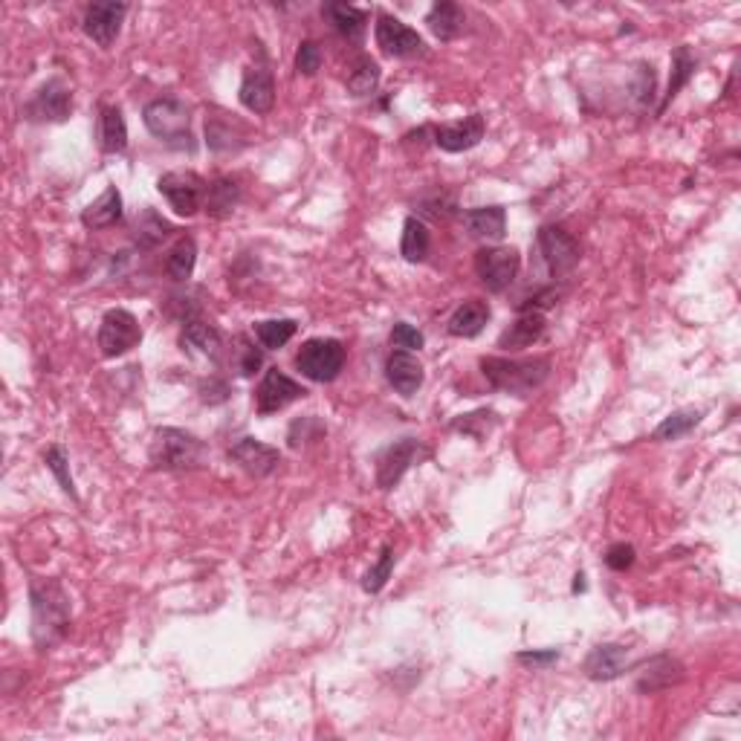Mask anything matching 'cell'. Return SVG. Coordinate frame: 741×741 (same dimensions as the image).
<instances>
[{
	"mask_svg": "<svg viewBox=\"0 0 741 741\" xmlns=\"http://www.w3.org/2000/svg\"><path fill=\"white\" fill-rule=\"evenodd\" d=\"M29 608H32V640L41 649H50L70 629V597L58 579L35 577L29 582Z\"/></svg>",
	"mask_w": 741,
	"mask_h": 741,
	"instance_id": "cell-1",
	"label": "cell"
},
{
	"mask_svg": "<svg viewBox=\"0 0 741 741\" xmlns=\"http://www.w3.org/2000/svg\"><path fill=\"white\" fill-rule=\"evenodd\" d=\"M481 374L495 391L527 397L536 388H542L550 377L548 357L530 359H507V357H484L481 359Z\"/></svg>",
	"mask_w": 741,
	"mask_h": 741,
	"instance_id": "cell-2",
	"label": "cell"
},
{
	"mask_svg": "<svg viewBox=\"0 0 741 741\" xmlns=\"http://www.w3.org/2000/svg\"><path fill=\"white\" fill-rule=\"evenodd\" d=\"M209 449L200 438H194L186 429H174L165 426L154 432V440L148 446V461L154 469H165V472H183V469L203 467Z\"/></svg>",
	"mask_w": 741,
	"mask_h": 741,
	"instance_id": "cell-3",
	"label": "cell"
},
{
	"mask_svg": "<svg viewBox=\"0 0 741 741\" xmlns=\"http://www.w3.org/2000/svg\"><path fill=\"white\" fill-rule=\"evenodd\" d=\"M142 122L151 131V137L160 139L168 148L177 151H194L192 137V113L180 99H154L142 110Z\"/></svg>",
	"mask_w": 741,
	"mask_h": 741,
	"instance_id": "cell-4",
	"label": "cell"
},
{
	"mask_svg": "<svg viewBox=\"0 0 741 741\" xmlns=\"http://www.w3.org/2000/svg\"><path fill=\"white\" fill-rule=\"evenodd\" d=\"M296 368L313 383H333L345 368V345L325 336L307 339L296 354Z\"/></svg>",
	"mask_w": 741,
	"mask_h": 741,
	"instance_id": "cell-5",
	"label": "cell"
},
{
	"mask_svg": "<svg viewBox=\"0 0 741 741\" xmlns=\"http://www.w3.org/2000/svg\"><path fill=\"white\" fill-rule=\"evenodd\" d=\"M139 342H142V328H139L137 316L131 310L113 307L102 316V325H99V351H102V357H125L128 351L137 348Z\"/></svg>",
	"mask_w": 741,
	"mask_h": 741,
	"instance_id": "cell-6",
	"label": "cell"
},
{
	"mask_svg": "<svg viewBox=\"0 0 741 741\" xmlns=\"http://www.w3.org/2000/svg\"><path fill=\"white\" fill-rule=\"evenodd\" d=\"M522 270V255L516 247H484L475 255V273L490 293H504Z\"/></svg>",
	"mask_w": 741,
	"mask_h": 741,
	"instance_id": "cell-7",
	"label": "cell"
},
{
	"mask_svg": "<svg viewBox=\"0 0 741 741\" xmlns=\"http://www.w3.org/2000/svg\"><path fill=\"white\" fill-rule=\"evenodd\" d=\"M536 244H539V252L548 264V270L553 278H562V275L574 273L582 258V249H579V241L562 226L556 223H548L539 229L536 235Z\"/></svg>",
	"mask_w": 741,
	"mask_h": 741,
	"instance_id": "cell-8",
	"label": "cell"
},
{
	"mask_svg": "<svg viewBox=\"0 0 741 741\" xmlns=\"http://www.w3.org/2000/svg\"><path fill=\"white\" fill-rule=\"evenodd\" d=\"M157 189H160V194H165V200L171 203V209L180 218H192V215H197V209H203L209 186L194 171H168L157 180Z\"/></svg>",
	"mask_w": 741,
	"mask_h": 741,
	"instance_id": "cell-9",
	"label": "cell"
},
{
	"mask_svg": "<svg viewBox=\"0 0 741 741\" xmlns=\"http://www.w3.org/2000/svg\"><path fill=\"white\" fill-rule=\"evenodd\" d=\"M423 458H429V449L417 438H403L391 446H385L377 455V487L380 490H394L400 484V478L420 464Z\"/></svg>",
	"mask_w": 741,
	"mask_h": 741,
	"instance_id": "cell-10",
	"label": "cell"
},
{
	"mask_svg": "<svg viewBox=\"0 0 741 741\" xmlns=\"http://www.w3.org/2000/svg\"><path fill=\"white\" fill-rule=\"evenodd\" d=\"M374 35H377V47L388 58H423L426 55V41L412 27H406L400 18H394V15L380 12Z\"/></svg>",
	"mask_w": 741,
	"mask_h": 741,
	"instance_id": "cell-11",
	"label": "cell"
},
{
	"mask_svg": "<svg viewBox=\"0 0 741 741\" xmlns=\"http://www.w3.org/2000/svg\"><path fill=\"white\" fill-rule=\"evenodd\" d=\"M302 397H307L304 385L296 383L293 377H287L284 371L270 368L255 391V409H258V414H275L287 409L290 403L302 400Z\"/></svg>",
	"mask_w": 741,
	"mask_h": 741,
	"instance_id": "cell-12",
	"label": "cell"
},
{
	"mask_svg": "<svg viewBox=\"0 0 741 741\" xmlns=\"http://www.w3.org/2000/svg\"><path fill=\"white\" fill-rule=\"evenodd\" d=\"M73 113V90L61 79H50L29 99L27 119L32 122H64Z\"/></svg>",
	"mask_w": 741,
	"mask_h": 741,
	"instance_id": "cell-13",
	"label": "cell"
},
{
	"mask_svg": "<svg viewBox=\"0 0 741 741\" xmlns=\"http://www.w3.org/2000/svg\"><path fill=\"white\" fill-rule=\"evenodd\" d=\"M128 15V6L125 3H90L87 12H84V35L90 41H96L99 47L108 50L110 44L119 38V29H122V21Z\"/></svg>",
	"mask_w": 741,
	"mask_h": 741,
	"instance_id": "cell-14",
	"label": "cell"
},
{
	"mask_svg": "<svg viewBox=\"0 0 741 741\" xmlns=\"http://www.w3.org/2000/svg\"><path fill=\"white\" fill-rule=\"evenodd\" d=\"M229 458L252 478H267L281 464V452L255 438H241L229 446Z\"/></svg>",
	"mask_w": 741,
	"mask_h": 741,
	"instance_id": "cell-15",
	"label": "cell"
},
{
	"mask_svg": "<svg viewBox=\"0 0 741 741\" xmlns=\"http://www.w3.org/2000/svg\"><path fill=\"white\" fill-rule=\"evenodd\" d=\"M487 134V122L481 113H472L464 122H449V125H435L432 128V137L440 151H449V154H461L475 148Z\"/></svg>",
	"mask_w": 741,
	"mask_h": 741,
	"instance_id": "cell-16",
	"label": "cell"
},
{
	"mask_svg": "<svg viewBox=\"0 0 741 741\" xmlns=\"http://www.w3.org/2000/svg\"><path fill=\"white\" fill-rule=\"evenodd\" d=\"M241 105L249 110V113H270L275 105V79L273 70L267 64H255L244 73V82H241V93H238Z\"/></svg>",
	"mask_w": 741,
	"mask_h": 741,
	"instance_id": "cell-17",
	"label": "cell"
},
{
	"mask_svg": "<svg viewBox=\"0 0 741 741\" xmlns=\"http://www.w3.org/2000/svg\"><path fill=\"white\" fill-rule=\"evenodd\" d=\"M629 666V649L623 643H600L582 663V672L591 681H614Z\"/></svg>",
	"mask_w": 741,
	"mask_h": 741,
	"instance_id": "cell-18",
	"label": "cell"
},
{
	"mask_svg": "<svg viewBox=\"0 0 741 741\" xmlns=\"http://www.w3.org/2000/svg\"><path fill=\"white\" fill-rule=\"evenodd\" d=\"M385 380L397 394L412 397L423 385V365L412 351H391V357L385 359Z\"/></svg>",
	"mask_w": 741,
	"mask_h": 741,
	"instance_id": "cell-19",
	"label": "cell"
},
{
	"mask_svg": "<svg viewBox=\"0 0 741 741\" xmlns=\"http://www.w3.org/2000/svg\"><path fill=\"white\" fill-rule=\"evenodd\" d=\"M545 328H548L545 313H536V310L519 313V319L498 336V348H504V351H524V348L536 345L545 336Z\"/></svg>",
	"mask_w": 741,
	"mask_h": 741,
	"instance_id": "cell-20",
	"label": "cell"
},
{
	"mask_svg": "<svg viewBox=\"0 0 741 741\" xmlns=\"http://www.w3.org/2000/svg\"><path fill=\"white\" fill-rule=\"evenodd\" d=\"M96 137H99V148L105 154H122L128 148V125H125V116H122L119 105H102L99 108Z\"/></svg>",
	"mask_w": 741,
	"mask_h": 741,
	"instance_id": "cell-21",
	"label": "cell"
},
{
	"mask_svg": "<svg viewBox=\"0 0 741 741\" xmlns=\"http://www.w3.org/2000/svg\"><path fill=\"white\" fill-rule=\"evenodd\" d=\"M322 18H328L330 27L336 29L342 38H348V41H362L365 24H368V12L351 6V3H325L322 6Z\"/></svg>",
	"mask_w": 741,
	"mask_h": 741,
	"instance_id": "cell-22",
	"label": "cell"
},
{
	"mask_svg": "<svg viewBox=\"0 0 741 741\" xmlns=\"http://www.w3.org/2000/svg\"><path fill=\"white\" fill-rule=\"evenodd\" d=\"M122 192L116 186H108L87 209L82 212V223L87 229H110L122 220Z\"/></svg>",
	"mask_w": 741,
	"mask_h": 741,
	"instance_id": "cell-23",
	"label": "cell"
},
{
	"mask_svg": "<svg viewBox=\"0 0 741 741\" xmlns=\"http://www.w3.org/2000/svg\"><path fill=\"white\" fill-rule=\"evenodd\" d=\"M464 226L469 235L484 238V241H501L507 232V212L504 206H478L464 215Z\"/></svg>",
	"mask_w": 741,
	"mask_h": 741,
	"instance_id": "cell-24",
	"label": "cell"
},
{
	"mask_svg": "<svg viewBox=\"0 0 741 741\" xmlns=\"http://www.w3.org/2000/svg\"><path fill=\"white\" fill-rule=\"evenodd\" d=\"M487 322H490V304L481 302V299H467L464 304H458V310L452 313L449 333L458 336V339H475Z\"/></svg>",
	"mask_w": 741,
	"mask_h": 741,
	"instance_id": "cell-25",
	"label": "cell"
},
{
	"mask_svg": "<svg viewBox=\"0 0 741 741\" xmlns=\"http://www.w3.org/2000/svg\"><path fill=\"white\" fill-rule=\"evenodd\" d=\"M681 681H684V666L675 658L660 655V658L646 663V672H640V678H637V689L640 692H660V689H669Z\"/></svg>",
	"mask_w": 741,
	"mask_h": 741,
	"instance_id": "cell-26",
	"label": "cell"
},
{
	"mask_svg": "<svg viewBox=\"0 0 741 741\" xmlns=\"http://www.w3.org/2000/svg\"><path fill=\"white\" fill-rule=\"evenodd\" d=\"M426 24H429L435 38H440V41H452V38H458V35L464 32L467 15H464V9H461L458 3L440 0V3H435V6L429 9Z\"/></svg>",
	"mask_w": 741,
	"mask_h": 741,
	"instance_id": "cell-27",
	"label": "cell"
},
{
	"mask_svg": "<svg viewBox=\"0 0 741 741\" xmlns=\"http://www.w3.org/2000/svg\"><path fill=\"white\" fill-rule=\"evenodd\" d=\"M238 203H241V186H238L232 177H218V180L209 183V189H206L203 209L209 212V218L223 220L235 212Z\"/></svg>",
	"mask_w": 741,
	"mask_h": 741,
	"instance_id": "cell-28",
	"label": "cell"
},
{
	"mask_svg": "<svg viewBox=\"0 0 741 741\" xmlns=\"http://www.w3.org/2000/svg\"><path fill=\"white\" fill-rule=\"evenodd\" d=\"M180 345L189 354H203V357H218L223 348L218 328L206 325V322H186V328L180 333Z\"/></svg>",
	"mask_w": 741,
	"mask_h": 741,
	"instance_id": "cell-29",
	"label": "cell"
},
{
	"mask_svg": "<svg viewBox=\"0 0 741 741\" xmlns=\"http://www.w3.org/2000/svg\"><path fill=\"white\" fill-rule=\"evenodd\" d=\"M348 93L357 96V99H365V96H374L377 87H380V64L371 58V55H357L354 64L348 67Z\"/></svg>",
	"mask_w": 741,
	"mask_h": 741,
	"instance_id": "cell-30",
	"label": "cell"
},
{
	"mask_svg": "<svg viewBox=\"0 0 741 741\" xmlns=\"http://www.w3.org/2000/svg\"><path fill=\"white\" fill-rule=\"evenodd\" d=\"M695 70H698V58L692 55L689 47H678V50L672 53V76H669V87H666V93H663L658 116H663V110L672 105V99L681 93V87H687L689 79L695 76Z\"/></svg>",
	"mask_w": 741,
	"mask_h": 741,
	"instance_id": "cell-31",
	"label": "cell"
},
{
	"mask_svg": "<svg viewBox=\"0 0 741 741\" xmlns=\"http://www.w3.org/2000/svg\"><path fill=\"white\" fill-rule=\"evenodd\" d=\"M432 249V235H429V226L420 218H406L403 223V241H400V252L409 264H420Z\"/></svg>",
	"mask_w": 741,
	"mask_h": 741,
	"instance_id": "cell-32",
	"label": "cell"
},
{
	"mask_svg": "<svg viewBox=\"0 0 741 741\" xmlns=\"http://www.w3.org/2000/svg\"><path fill=\"white\" fill-rule=\"evenodd\" d=\"M194 264H197V244L194 238H180L168 258H165V273L171 275L174 281H189L194 273Z\"/></svg>",
	"mask_w": 741,
	"mask_h": 741,
	"instance_id": "cell-33",
	"label": "cell"
},
{
	"mask_svg": "<svg viewBox=\"0 0 741 741\" xmlns=\"http://www.w3.org/2000/svg\"><path fill=\"white\" fill-rule=\"evenodd\" d=\"M701 417H704L701 409H678V412H672L663 423H660L658 429H655V435H652V440H658V443L681 440L701 423Z\"/></svg>",
	"mask_w": 741,
	"mask_h": 741,
	"instance_id": "cell-34",
	"label": "cell"
},
{
	"mask_svg": "<svg viewBox=\"0 0 741 741\" xmlns=\"http://www.w3.org/2000/svg\"><path fill=\"white\" fill-rule=\"evenodd\" d=\"M296 330H299V325L293 319H267V322L255 325V336H258L261 348L275 351V348H284L296 336Z\"/></svg>",
	"mask_w": 741,
	"mask_h": 741,
	"instance_id": "cell-35",
	"label": "cell"
},
{
	"mask_svg": "<svg viewBox=\"0 0 741 741\" xmlns=\"http://www.w3.org/2000/svg\"><path fill=\"white\" fill-rule=\"evenodd\" d=\"M235 128H241L235 119H229L226 113L223 116H209L206 119V139H209V148L212 151H232L238 148L235 139H241L235 134Z\"/></svg>",
	"mask_w": 741,
	"mask_h": 741,
	"instance_id": "cell-36",
	"label": "cell"
},
{
	"mask_svg": "<svg viewBox=\"0 0 741 741\" xmlns=\"http://www.w3.org/2000/svg\"><path fill=\"white\" fill-rule=\"evenodd\" d=\"M171 223L165 218H160L154 209H145L137 220V241L142 247H160L165 238L171 235Z\"/></svg>",
	"mask_w": 741,
	"mask_h": 741,
	"instance_id": "cell-37",
	"label": "cell"
},
{
	"mask_svg": "<svg viewBox=\"0 0 741 741\" xmlns=\"http://www.w3.org/2000/svg\"><path fill=\"white\" fill-rule=\"evenodd\" d=\"M394 562H397L394 548H391V545H383V553H380L377 565H371V571L362 577V591H365V594H380V591L385 588V582L391 579Z\"/></svg>",
	"mask_w": 741,
	"mask_h": 741,
	"instance_id": "cell-38",
	"label": "cell"
},
{
	"mask_svg": "<svg viewBox=\"0 0 741 741\" xmlns=\"http://www.w3.org/2000/svg\"><path fill=\"white\" fill-rule=\"evenodd\" d=\"M44 464L47 469L55 475V481H58V487L64 490V493L70 495V498H79L76 493V484H73V475H70V461H67V452H64V446H50L47 449V455H44Z\"/></svg>",
	"mask_w": 741,
	"mask_h": 741,
	"instance_id": "cell-39",
	"label": "cell"
},
{
	"mask_svg": "<svg viewBox=\"0 0 741 741\" xmlns=\"http://www.w3.org/2000/svg\"><path fill=\"white\" fill-rule=\"evenodd\" d=\"M232 365L241 377H252L261 365H264V354L261 348L249 339V336H238L235 339V357H232Z\"/></svg>",
	"mask_w": 741,
	"mask_h": 741,
	"instance_id": "cell-40",
	"label": "cell"
},
{
	"mask_svg": "<svg viewBox=\"0 0 741 741\" xmlns=\"http://www.w3.org/2000/svg\"><path fill=\"white\" fill-rule=\"evenodd\" d=\"M493 426H495V412L464 414L461 420H455V423H452V429H455V432L469 435V438H475V440L487 438Z\"/></svg>",
	"mask_w": 741,
	"mask_h": 741,
	"instance_id": "cell-41",
	"label": "cell"
},
{
	"mask_svg": "<svg viewBox=\"0 0 741 741\" xmlns=\"http://www.w3.org/2000/svg\"><path fill=\"white\" fill-rule=\"evenodd\" d=\"M391 348L394 351H420L423 348V333L409 325V322H397L391 328Z\"/></svg>",
	"mask_w": 741,
	"mask_h": 741,
	"instance_id": "cell-42",
	"label": "cell"
},
{
	"mask_svg": "<svg viewBox=\"0 0 741 741\" xmlns=\"http://www.w3.org/2000/svg\"><path fill=\"white\" fill-rule=\"evenodd\" d=\"M322 58H325V53H322V47L316 41H302L299 53H296V70L302 76H316L319 67H322Z\"/></svg>",
	"mask_w": 741,
	"mask_h": 741,
	"instance_id": "cell-43",
	"label": "cell"
},
{
	"mask_svg": "<svg viewBox=\"0 0 741 741\" xmlns=\"http://www.w3.org/2000/svg\"><path fill=\"white\" fill-rule=\"evenodd\" d=\"M634 548L632 545H626V542H617V545H611V548L605 550V565L611 568V571H629L634 565Z\"/></svg>",
	"mask_w": 741,
	"mask_h": 741,
	"instance_id": "cell-44",
	"label": "cell"
},
{
	"mask_svg": "<svg viewBox=\"0 0 741 741\" xmlns=\"http://www.w3.org/2000/svg\"><path fill=\"white\" fill-rule=\"evenodd\" d=\"M229 397V385L223 383V380H209V383L200 385V400L203 403H223Z\"/></svg>",
	"mask_w": 741,
	"mask_h": 741,
	"instance_id": "cell-45",
	"label": "cell"
},
{
	"mask_svg": "<svg viewBox=\"0 0 741 741\" xmlns=\"http://www.w3.org/2000/svg\"><path fill=\"white\" fill-rule=\"evenodd\" d=\"M559 660V649H545V652H519V663L527 666H550Z\"/></svg>",
	"mask_w": 741,
	"mask_h": 741,
	"instance_id": "cell-46",
	"label": "cell"
}]
</instances>
